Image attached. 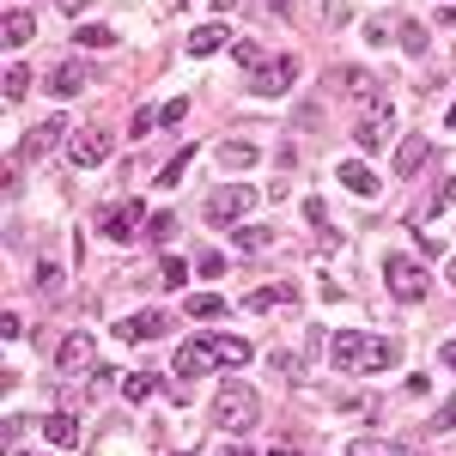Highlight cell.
<instances>
[{
  "label": "cell",
  "instance_id": "cell-42",
  "mask_svg": "<svg viewBox=\"0 0 456 456\" xmlns=\"http://www.w3.org/2000/svg\"><path fill=\"white\" fill-rule=\"evenodd\" d=\"M219 456H256V451H249V444H238V438H232V444H225V451H219Z\"/></svg>",
  "mask_w": 456,
  "mask_h": 456
},
{
  "label": "cell",
  "instance_id": "cell-1",
  "mask_svg": "<svg viewBox=\"0 0 456 456\" xmlns=\"http://www.w3.org/2000/svg\"><path fill=\"white\" fill-rule=\"evenodd\" d=\"M395 359H402V341H395V335H365V329H341V335H329V365L347 371V378L395 371Z\"/></svg>",
  "mask_w": 456,
  "mask_h": 456
},
{
  "label": "cell",
  "instance_id": "cell-9",
  "mask_svg": "<svg viewBox=\"0 0 456 456\" xmlns=\"http://www.w3.org/2000/svg\"><path fill=\"white\" fill-rule=\"evenodd\" d=\"M86 86H92L86 61H55V68H49V86H43V92H49V98H79Z\"/></svg>",
  "mask_w": 456,
  "mask_h": 456
},
{
  "label": "cell",
  "instance_id": "cell-28",
  "mask_svg": "<svg viewBox=\"0 0 456 456\" xmlns=\"http://www.w3.org/2000/svg\"><path fill=\"white\" fill-rule=\"evenodd\" d=\"M152 389H165L159 378H152V371H134V378H122V395H128V402H146Z\"/></svg>",
  "mask_w": 456,
  "mask_h": 456
},
{
  "label": "cell",
  "instance_id": "cell-37",
  "mask_svg": "<svg viewBox=\"0 0 456 456\" xmlns=\"http://www.w3.org/2000/svg\"><path fill=\"white\" fill-rule=\"evenodd\" d=\"M183 116H189V104H183V98H171V104L159 110V122H165V128H176V122H183Z\"/></svg>",
  "mask_w": 456,
  "mask_h": 456
},
{
  "label": "cell",
  "instance_id": "cell-46",
  "mask_svg": "<svg viewBox=\"0 0 456 456\" xmlns=\"http://www.w3.org/2000/svg\"><path fill=\"white\" fill-rule=\"evenodd\" d=\"M268 6H274V12H292V0H268Z\"/></svg>",
  "mask_w": 456,
  "mask_h": 456
},
{
  "label": "cell",
  "instance_id": "cell-41",
  "mask_svg": "<svg viewBox=\"0 0 456 456\" xmlns=\"http://www.w3.org/2000/svg\"><path fill=\"white\" fill-rule=\"evenodd\" d=\"M268 456H305V451H298L292 438H281V444H274V451H268Z\"/></svg>",
  "mask_w": 456,
  "mask_h": 456
},
{
  "label": "cell",
  "instance_id": "cell-48",
  "mask_svg": "<svg viewBox=\"0 0 456 456\" xmlns=\"http://www.w3.org/2000/svg\"><path fill=\"white\" fill-rule=\"evenodd\" d=\"M12 456H31V451H12Z\"/></svg>",
  "mask_w": 456,
  "mask_h": 456
},
{
  "label": "cell",
  "instance_id": "cell-29",
  "mask_svg": "<svg viewBox=\"0 0 456 456\" xmlns=\"http://www.w3.org/2000/svg\"><path fill=\"white\" fill-rule=\"evenodd\" d=\"M395 43H402L408 55H426V25H420V19H408V25L395 31Z\"/></svg>",
  "mask_w": 456,
  "mask_h": 456
},
{
  "label": "cell",
  "instance_id": "cell-20",
  "mask_svg": "<svg viewBox=\"0 0 456 456\" xmlns=\"http://www.w3.org/2000/svg\"><path fill=\"white\" fill-rule=\"evenodd\" d=\"M232 55H238V68H244L249 79H256V73H262L268 61H274V55H268V49H262L256 37H238V43H232Z\"/></svg>",
  "mask_w": 456,
  "mask_h": 456
},
{
  "label": "cell",
  "instance_id": "cell-21",
  "mask_svg": "<svg viewBox=\"0 0 456 456\" xmlns=\"http://www.w3.org/2000/svg\"><path fill=\"white\" fill-rule=\"evenodd\" d=\"M341 183H347L353 195H378V171H371V165H359V159H347V165H341Z\"/></svg>",
  "mask_w": 456,
  "mask_h": 456
},
{
  "label": "cell",
  "instance_id": "cell-22",
  "mask_svg": "<svg viewBox=\"0 0 456 456\" xmlns=\"http://www.w3.org/2000/svg\"><path fill=\"white\" fill-rule=\"evenodd\" d=\"M256 159H262V152L249 141H219V165H225V171H249Z\"/></svg>",
  "mask_w": 456,
  "mask_h": 456
},
{
  "label": "cell",
  "instance_id": "cell-27",
  "mask_svg": "<svg viewBox=\"0 0 456 456\" xmlns=\"http://www.w3.org/2000/svg\"><path fill=\"white\" fill-rule=\"evenodd\" d=\"M25 92H31V68H25V61H12V68H6V104H19Z\"/></svg>",
  "mask_w": 456,
  "mask_h": 456
},
{
  "label": "cell",
  "instance_id": "cell-12",
  "mask_svg": "<svg viewBox=\"0 0 456 456\" xmlns=\"http://www.w3.org/2000/svg\"><path fill=\"white\" fill-rule=\"evenodd\" d=\"M171 329V316L165 311H134V316H122V341H159Z\"/></svg>",
  "mask_w": 456,
  "mask_h": 456
},
{
  "label": "cell",
  "instance_id": "cell-18",
  "mask_svg": "<svg viewBox=\"0 0 456 456\" xmlns=\"http://www.w3.org/2000/svg\"><path fill=\"white\" fill-rule=\"evenodd\" d=\"M43 438H49L55 451H73V444H79V420H73V414H49V420H43Z\"/></svg>",
  "mask_w": 456,
  "mask_h": 456
},
{
  "label": "cell",
  "instance_id": "cell-17",
  "mask_svg": "<svg viewBox=\"0 0 456 456\" xmlns=\"http://www.w3.org/2000/svg\"><path fill=\"white\" fill-rule=\"evenodd\" d=\"M426 159H432V141H426V134H408V141L395 146V171H402V176H414Z\"/></svg>",
  "mask_w": 456,
  "mask_h": 456
},
{
  "label": "cell",
  "instance_id": "cell-43",
  "mask_svg": "<svg viewBox=\"0 0 456 456\" xmlns=\"http://www.w3.org/2000/svg\"><path fill=\"white\" fill-rule=\"evenodd\" d=\"M61 12H68V19H79V12H86V0H61Z\"/></svg>",
  "mask_w": 456,
  "mask_h": 456
},
{
  "label": "cell",
  "instance_id": "cell-40",
  "mask_svg": "<svg viewBox=\"0 0 456 456\" xmlns=\"http://www.w3.org/2000/svg\"><path fill=\"white\" fill-rule=\"evenodd\" d=\"M347 456H389V451H384V444H371V438H353Z\"/></svg>",
  "mask_w": 456,
  "mask_h": 456
},
{
  "label": "cell",
  "instance_id": "cell-36",
  "mask_svg": "<svg viewBox=\"0 0 456 456\" xmlns=\"http://www.w3.org/2000/svg\"><path fill=\"white\" fill-rule=\"evenodd\" d=\"M152 128H159V110H134V128H128V134L141 141V134H152Z\"/></svg>",
  "mask_w": 456,
  "mask_h": 456
},
{
  "label": "cell",
  "instance_id": "cell-30",
  "mask_svg": "<svg viewBox=\"0 0 456 456\" xmlns=\"http://www.w3.org/2000/svg\"><path fill=\"white\" fill-rule=\"evenodd\" d=\"M183 281H189V262L165 256V262H159V281H152V286H183Z\"/></svg>",
  "mask_w": 456,
  "mask_h": 456
},
{
  "label": "cell",
  "instance_id": "cell-6",
  "mask_svg": "<svg viewBox=\"0 0 456 456\" xmlns=\"http://www.w3.org/2000/svg\"><path fill=\"white\" fill-rule=\"evenodd\" d=\"M110 152H116V141H110L104 128H73V134H68V159L79 165V171H92V165H104Z\"/></svg>",
  "mask_w": 456,
  "mask_h": 456
},
{
  "label": "cell",
  "instance_id": "cell-14",
  "mask_svg": "<svg viewBox=\"0 0 456 456\" xmlns=\"http://www.w3.org/2000/svg\"><path fill=\"white\" fill-rule=\"evenodd\" d=\"M55 365H61V371H86V365H92V329H73L68 341L55 347Z\"/></svg>",
  "mask_w": 456,
  "mask_h": 456
},
{
  "label": "cell",
  "instance_id": "cell-24",
  "mask_svg": "<svg viewBox=\"0 0 456 456\" xmlns=\"http://www.w3.org/2000/svg\"><path fill=\"white\" fill-rule=\"evenodd\" d=\"M183 311L195 316V322H213V316H225V298L219 292H195V298H183Z\"/></svg>",
  "mask_w": 456,
  "mask_h": 456
},
{
  "label": "cell",
  "instance_id": "cell-47",
  "mask_svg": "<svg viewBox=\"0 0 456 456\" xmlns=\"http://www.w3.org/2000/svg\"><path fill=\"white\" fill-rule=\"evenodd\" d=\"M444 122H451V128H456V104H451V110H444Z\"/></svg>",
  "mask_w": 456,
  "mask_h": 456
},
{
  "label": "cell",
  "instance_id": "cell-23",
  "mask_svg": "<svg viewBox=\"0 0 456 456\" xmlns=\"http://www.w3.org/2000/svg\"><path fill=\"white\" fill-rule=\"evenodd\" d=\"M232 244L244 249V256H262V249L274 244V232H268V225H238V232H232Z\"/></svg>",
  "mask_w": 456,
  "mask_h": 456
},
{
  "label": "cell",
  "instance_id": "cell-8",
  "mask_svg": "<svg viewBox=\"0 0 456 456\" xmlns=\"http://www.w3.org/2000/svg\"><path fill=\"white\" fill-rule=\"evenodd\" d=\"M389 134H395L389 104L384 110H365V116H359V128H353V146H359V152H378V146H389Z\"/></svg>",
  "mask_w": 456,
  "mask_h": 456
},
{
  "label": "cell",
  "instance_id": "cell-44",
  "mask_svg": "<svg viewBox=\"0 0 456 456\" xmlns=\"http://www.w3.org/2000/svg\"><path fill=\"white\" fill-rule=\"evenodd\" d=\"M438 359H444V365L456 371V341H444V353H438Z\"/></svg>",
  "mask_w": 456,
  "mask_h": 456
},
{
  "label": "cell",
  "instance_id": "cell-25",
  "mask_svg": "<svg viewBox=\"0 0 456 456\" xmlns=\"http://www.w3.org/2000/svg\"><path fill=\"white\" fill-rule=\"evenodd\" d=\"M213 49H225V25H201V31H189V55H213Z\"/></svg>",
  "mask_w": 456,
  "mask_h": 456
},
{
  "label": "cell",
  "instance_id": "cell-35",
  "mask_svg": "<svg viewBox=\"0 0 456 456\" xmlns=\"http://www.w3.org/2000/svg\"><path fill=\"white\" fill-rule=\"evenodd\" d=\"M426 426H432V432H456V402H444V408H438Z\"/></svg>",
  "mask_w": 456,
  "mask_h": 456
},
{
  "label": "cell",
  "instance_id": "cell-5",
  "mask_svg": "<svg viewBox=\"0 0 456 456\" xmlns=\"http://www.w3.org/2000/svg\"><path fill=\"white\" fill-rule=\"evenodd\" d=\"M329 79H335V92H341V98H359L365 110H384L389 104V98H384V79H371L365 68H335Z\"/></svg>",
  "mask_w": 456,
  "mask_h": 456
},
{
  "label": "cell",
  "instance_id": "cell-45",
  "mask_svg": "<svg viewBox=\"0 0 456 456\" xmlns=\"http://www.w3.org/2000/svg\"><path fill=\"white\" fill-rule=\"evenodd\" d=\"M444 281H451V286H456V256H451V262H444Z\"/></svg>",
  "mask_w": 456,
  "mask_h": 456
},
{
  "label": "cell",
  "instance_id": "cell-7",
  "mask_svg": "<svg viewBox=\"0 0 456 456\" xmlns=\"http://www.w3.org/2000/svg\"><path fill=\"white\" fill-rule=\"evenodd\" d=\"M249 201H256V195H249L244 183H225V189H213V195H208V219H213V225H232V219H244V213H249Z\"/></svg>",
  "mask_w": 456,
  "mask_h": 456
},
{
  "label": "cell",
  "instance_id": "cell-39",
  "mask_svg": "<svg viewBox=\"0 0 456 456\" xmlns=\"http://www.w3.org/2000/svg\"><path fill=\"white\" fill-rule=\"evenodd\" d=\"M195 268H201V274H225V256H219V249H208V256H201Z\"/></svg>",
  "mask_w": 456,
  "mask_h": 456
},
{
  "label": "cell",
  "instance_id": "cell-32",
  "mask_svg": "<svg viewBox=\"0 0 456 456\" xmlns=\"http://www.w3.org/2000/svg\"><path fill=\"white\" fill-rule=\"evenodd\" d=\"M189 159H195V146H183L171 165H165V176H159V183H165V189H176V183H183V171H189Z\"/></svg>",
  "mask_w": 456,
  "mask_h": 456
},
{
  "label": "cell",
  "instance_id": "cell-4",
  "mask_svg": "<svg viewBox=\"0 0 456 456\" xmlns=\"http://www.w3.org/2000/svg\"><path fill=\"white\" fill-rule=\"evenodd\" d=\"M384 281H389V292L402 298V305H420L426 298V268L414 262V256H384Z\"/></svg>",
  "mask_w": 456,
  "mask_h": 456
},
{
  "label": "cell",
  "instance_id": "cell-11",
  "mask_svg": "<svg viewBox=\"0 0 456 456\" xmlns=\"http://www.w3.org/2000/svg\"><path fill=\"white\" fill-rule=\"evenodd\" d=\"M298 305V286L292 281H274V286H256L244 298V311H292Z\"/></svg>",
  "mask_w": 456,
  "mask_h": 456
},
{
  "label": "cell",
  "instance_id": "cell-19",
  "mask_svg": "<svg viewBox=\"0 0 456 456\" xmlns=\"http://www.w3.org/2000/svg\"><path fill=\"white\" fill-rule=\"evenodd\" d=\"M208 365H213L208 341H189V347H176V378H201Z\"/></svg>",
  "mask_w": 456,
  "mask_h": 456
},
{
  "label": "cell",
  "instance_id": "cell-31",
  "mask_svg": "<svg viewBox=\"0 0 456 456\" xmlns=\"http://www.w3.org/2000/svg\"><path fill=\"white\" fill-rule=\"evenodd\" d=\"M37 286H43V298H61V268L55 262H37Z\"/></svg>",
  "mask_w": 456,
  "mask_h": 456
},
{
  "label": "cell",
  "instance_id": "cell-15",
  "mask_svg": "<svg viewBox=\"0 0 456 456\" xmlns=\"http://www.w3.org/2000/svg\"><path fill=\"white\" fill-rule=\"evenodd\" d=\"M208 353H213V365H249V341H238V335H208Z\"/></svg>",
  "mask_w": 456,
  "mask_h": 456
},
{
  "label": "cell",
  "instance_id": "cell-2",
  "mask_svg": "<svg viewBox=\"0 0 456 456\" xmlns=\"http://www.w3.org/2000/svg\"><path fill=\"white\" fill-rule=\"evenodd\" d=\"M256 420H262V402H256V389H249L244 378H225V384H219V395H213V426H219L225 438H244Z\"/></svg>",
  "mask_w": 456,
  "mask_h": 456
},
{
  "label": "cell",
  "instance_id": "cell-10",
  "mask_svg": "<svg viewBox=\"0 0 456 456\" xmlns=\"http://www.w3.org/2000/svg\"><path fill=\"white\" fill-rule=\"evenodd\" d=\"M292 79H298V61H292V55H274L268 68H262L256 79H249V92H262V98H281V92L292 86Z\"/></svg>",
  "mask_w": 456,
  "mask_h": 456
},
{
  "label": "cell",
  "instance_id": "cell-13",
  "mask_svg": "<svg viewBox=\"0 0 456 456\" xmlns=\"http://www.w3.org/2000/svg\"><path fill=\"white\" fill-rule=\"evenodd\" d=\"M68 134H73V128L61 122V116H49V122H37V128H31V141H25V159H43V152H55V146L68 141Z\"/></svg>",
  "mask_w": 456,
  "mask_h": 456
},
{
  "label": "cell",
  "instance_id": "cell-33",
  "mask_svg": "<svg viewBox=\"0 0 456 456\" xmlns=\"http://www.w3.org/2000/svg\"><path fill=\"white\" fill-rule=\"evenodd\" d=\"M171 232H176V213H152V225H146V238H152V244H165Z\"/></svg>",
  "mask_w": 456,
  "mask_h": 456
},
{
  "label": "cell",
  "instance_id": "cell-34",
  "mask_svg": "<svg viewBox=\"0 0 456 456\" xmlns=\"http://www.w3.org/2000/svg\"><path fill=\"white\" fill-rule=\"evenodd\" d=\"M438 208H456V176H451V183H444V189H438V195H432V201H426V219H432V213H438Z\"/></svg>",
  "mask_w": 456,
  "mask_h": 456
},
{
  "label": "cell",
  "instance_id": "cell-38",
  "mask_svg": "<svg viewBox=\"0 0 456 456\" xmlns=\"http://www.w3.org/2000/svg\"><path fill=\"white\" fill-rule=\"evenodd\" d=\"M0 438H6V444L19 451V438H25V420H19V414H6V426H0Z\"/></svg>",
  "mask_w": 456,
  "mask_h": 456
},
{
  "label": "cell",
  "instance_id": "cell-16",
  "mask_svg": "<svg viewBox=\"0 0 456 456\" xmlns=\"http://www.w3.org/2000/svg\"><path fill=\"white\" fill-rule=\"evenodd\" d=\"M0 37H6V49H25V43L37 37V12L12 6V12H6V25H0Z\"/></svg>",
  "mask_w": 456,
  "mask_h": 456
},
{
  "label": "cell",
  "instance_id": "cell-26",
  "mask_svg": "<svg viewBox=\"0 0 456 456\" xmlns=\"http://www.w3.org/2000/svg\"><path fill=\"white\" fill-rule=\"evenodd\" d=\"M73 43H79V49H110V43H116V31H110V25H79V31H73Z\"/></svg>",
  "mask_w": 456,
  "mask_h": 456
},
{
  "label": "cell",
  "instance_id": "cell-3",
  "mask_svg": "<svg viewBox=\"0 0 456 456\" xmlns=\"http://www.w3.org/2000/svg\"><path fill=\"white\" fill-rule=\"evenodd\" d=\"M141 225H152V213H146L141 195H128V201H110V208H98V232H104L110 244H128Z\"/></svg>",
  "mask_w": 456,
  "mask_h": 456
}]
</instances>
